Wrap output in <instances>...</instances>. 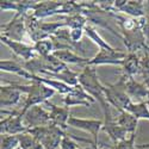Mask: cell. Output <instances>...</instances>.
<instances>
[{
    "label": "cell",
    "instance_id": "obj_17",
    "mask_svg": "<svg viewBox=\"0 0 149 149\" xmlns=\"http://www.w3.org/2000/svg\"><path fill=\"white\" fill-rule=\"evenodd\" d=\"M65 134H66V130L54 125V124H50L47 136L43 139L41 144L44 147V149H58Z\"/></svg>",
    "mask_w": 149,
    "mask_h": 149
},
{
    "label": "cell",
    "instance_id": "obj_40",
    "mask_svg": "<svg viewBox=\"0 0 149 149\" xmlns=\"http://www.w3.org/2000/svg\"><path fill=\"white\" fill-rule=\"evenodd\" d=\"M79 149H85V148H79Z\"/></svg>",
    "mask_w": 149,
    "mask_h": 149
},
{
    "label": "cell",
    "instance_id": "obj_30",
    "mask_svg": "<svg viewBox=\"0 0 149 149\" xmlns=\"http://www.w3.org/2000/svg\"><path fill=\"white\" fill-rule=\"evenodd\" d=\"M19 147V139L15 135L1 136V148L0 149H16Z\"/></svg>",
    "mask_w": 149,
    "mask_h": 149
},
{
    "label": "cell",
    "instance_id": "obj_32",
    "mask_svg": "<svg viewBox=\"0 0 149 149\" xmlns=\"http://www.w3.org/2000/svg\"><path fill=\"white\" fill-rule=\"evenodd\" d=\"M0 8H1V11H15V12H17L18 4H17V1H11V0H1V1H0Z\"/></svg>",
    "mask_w": 149,
    "mask_h": 149
},
{
    "label": "cell",
    "instance_id": "obj_6",
    "mask_svg": "<svg viewBox=\"0 0 149 149\" xmlns=\"http://www.w3.org/2000/svg\"><path fill=\"white\" fill-rule=\"evenodd\" d=\"M127 57V53H124L119 49H112V50H106V49H99V52L90 60L88 66L98 67V66H120L123 65V60Z\"/></svg>",
    "mask_w": 149,
    "mask_h": 149
},
{
    "label": "cell",
    "instance_id": "obj_7",
    "mask_svg": "<svg viewBox=\"0 0 149 149\" xmlns=\"http://www.w3.org/2000/svg\"><path fill=\"white\" fill-rule=\"evenodd\" d=\"M103 125H104V120L102 119H87V118H79L70 116L68 120V127L88 132L92 136L94 143L93 147H98V135L99 131L103 130Z\"/></svg>",
    "mask_w": 149,
    "mask_h": 149
},
{
    "label": "cell",
    "instance_id": "obj_41",
    "mask_svg": "<svg viewBox=\"0 0 149 149\" xmlns=\"http://www.w3.org/2000/svg\"><path fill=\"white\" fill-rule=\"evenodd\" d=\"M99 149H102V148H99Z\"/></svg>",
    "mask_w": 149,
    "mask_h": 149
},
{
    "label": "cell",
    "instance_id": "obj_28",
    "mask_svg": "<svg viewBox=\"0 0 149 149\" xmlns=\"http://www.w3.org/2000/svg\"><path fill=\"white\" fill-rule=\"evenodd\" d=\"M140 58H141L140 73L143 78V84H146L147 87L149 88V52H143V55Z\"/></svg>",
    "mask_w": 149,
    "mask_h": 149
},
{
    "label": "cell",
    "instance_id": "obj_22",
    "mask_svg": "<svg viewBox=\"0 0 149 149\" xmlns=\"http://www.w3.org/2000/svg\"><path fill=\"white\" fill-rule=\"evenodd\" d=\"M117 123L125 130L128 134H135L136 129H137V124H139V119L136 118L134 115H131L128 111L123 110V111H118V117H117Z\"/></svg>",
    "mask_w": 149,
    "mask_h": 149
},
{
    "label": "cell",
    "instance_id": "obj_16",
    "mask_svg": "<svg viewBox=\"0 0 149 149\" xmlns=\"http://www.w3.org/2000/svg\"><path fill=\"white\" fill-rule=\"evenodd\" d=\"M0 69H1V72L16 74L17 77H19L22 79H25V80H29L31 82H33L35 78H36L35 74H32L29 70H26L20 63H17L16 61L1 60V62H0Z\"/></svg>",
    "mask_w": 149,
    "mask_h": 149
},
{
    "label": "cell",
    "instance_id": "obj_23",
    "mask_svg": "<svg viewBox=\"0 0 149 149\" xmlns=\"http://www.w3.org/2000/svg\"><path fill=\"white\" fill-rule=\"evenodd\" d=\"M41 58H42V63H43V68H44V70H42V72L60 73V72H62V70H65V69L68 68V66L66 63H63L62 61H60L54 54L49 55L47 57H41ZM40 75H41V74H40Z\"/></svg>",
    "mask_w": 149,
    "mask_h": 149
},
{
    "label": "cell",
    "instance_id": "obj_34",
    "mask_svg": "<svg viewBox=\"0 0 149 149\" xmlns=\"http://www.w3.org/2000/svg\"><path fill=\"white\" fill-rule=\"evenodd\" d=\"M139 149H149V143H143V144H140L137 146Z\"/></svg>",
    "mask_w": 149,
    "mask_h": 149
},
{
    "label": "cell",
    "instance_id": "obj_29",
    "mask_svg": "<svg viewBox=\"0 0 149 149\" xmlns=\"http://www.w3.org/2000/svg\"><path fill=\"white\" fill-rule=\"evenodd\" d=\"M18 139H19V147L22 149H35L36 146L38 144V142L35 140L33 136L30 135L28 131L18 135Z\"/></svg>",
    "mask_w": 149,
    "mask_h": 149
},
{
    "label": "cell",
    "instance_id": "obj_13",
    "mask_svg": "<svg viewBox=\"0 0 149 149\" xmlns=\"http://www.w3.org/2000/svg\"><path fill=\"white\" fill-rule=\"evenodd\" d=\"M47 107L49 109V115H50V120L52 124L66 130L68 128V120L70 117L69 113V107L67 106H57L50 102H45L44 103Z\"/></svg>",
    "mask_w": 149,
    "mask_h": 149
},
{
    "label": "cell",
    "instance_id": "obj_5",
    "mask_svg": "<svg viewBox=\"0 0 149 149\" xmlns=\"http://www.w3.org/2000/svg\"><path fill=\"white\" fill-rule=\"evenodd\" d=\"M1 36H5L13 41L30 44L28 32H26V26H25V16H19L16 13L13 18L11 19V22H8L7 24H3Z\"/></svg>",
    "mask_w": 149,
    "mask_h": 149
},
{
    "label": "cell",
    "instance_id": "obj_15",
    "mask_svg": "<svg viewBox=\"0 0 149 149\" xmlns=\"http://www.w3.org/2000/svg\"><path fill=\"white\" fill-rule=\"evenodd\" d=\"M61 1H38L33 8L32 15L37 19H44L52 16L60 15Z\"/></svg>",
    "mask_w": 149,
    "mask_h": 149
},
{
    "label": "cell",
    "instance_id": "obj_8",
    "mask_svg": "<svg viewBox=\"0 0 149 149\" xmlns=\"http://www.w3.org/2000/svg\"><path fill=\"white\" fill-rule=\"evenodd\" d=\"M23 120L29 129L37 127H47L52 124L49 112L40 105L33 106L28 111H25L23 113Z\"/></svg>",
    "mask_w": 149,
    "mask_h": 149
},
{
    "label": "cell",
    "instance_id": "obj_21",
    "mask_svg": "<svg viewBox=\"0 0 149 149\" xmlns=\"http://www.w3.org/2000/svg\"><path fill=\"white\" fill-rule=\"evenodd\" d=\"M141 58L137 54H127V57L123 60L122 72L123 75L127 78H134L137 73H140Z\"/></svg>",
    "mask_w": 149,
    "mask_h": 149
},
{
    "label": "cell",
    "instance_id": "obj_26",
    "mask_svg": "<svg viewBox=\"0 0 149 149\" xmlns=\"http://www.w3.org/2000/svg\"><path fill=\"white\" fill-rule=\"evenodd\" d=\"M62 22L66 24V28H69V29H85V26L88 23V19L82 13H78L73 16L62 17Z\"/></svg>",
    "mask_w": 149,
    "mask_h": 149
},
{
    "label": "cell",
    "instance_id": "obj_12",
    "mask_svg": "<svg viewBox=\"0 0 149 149\" xmlns=\"http://www.w3.org/2000/svg\"><path fill=\"white\" fill-rule=\"evenodd\" d=\"M127 78V77H125ZM125 91L132 103H143L148 102V92L149 88L143 82L135 80L134 78L125 79Z\"/></svg>",
    "mask_w": 149,
    "mask_h": 149
},
{
    "label": "cell",
    "instance_id": "obj_9",
    "mask_svg": "<svg viewBox=\"0 0 149 149\" xmlns=\"http://www.w3.org/2000/svg\"><path fill=\"white\" fill-rule=\"evenodd\" d=\"M104 113V125H103V130L107 134V136L110 137V140L112 141L115 144L128 139V132L124 130L119 124L117 123V120L113 118L112 112H111V107L106 109L103 111Z\"/></svg>",
    "mask_w": 149,
    "mask_h": 149
},
{
    "label": "cell",
    "instance_id": "obj_39",
    "mask_svg": "<svg viewBox=\"0 0 149 149\" xmlns=\"http://www.w3.org/2000/svg\"><path fill=\"white\" fill-rule=\"evenodd\" d=\"M16 149H22V148H20V147H18V148H16Z\"/></svg>",
    "mask_w": 149,
    "mask_h": 149
},
{
    "label": "cell",
    "instance_id": "obj_20",
    "mask_svg": "<svg viewBox=\"0 0 149 149\" xmlns=\"http://www.w3.org/2000/svg\"><path fill=\"white\" fill-rule=\"evenodd\" d=\"M45 75V77H49L52 79H55V80H58L61 82H65L66 85L70 86V87H74L79 84V73L77 72H73L70 70L69 68L62 70L60 73H49V72H42L41 75Z\"/></svg>",
    "mask_w": 149,
    "mask_h": 149
},
{
    "label": "cell",
    "instance_id": "obj_3",
    "mask_svg": "<svg viewBox=\"0 0 149 149\" xmlns=\"http://www.w3.org/2000/svg\"><path fill=\"white\" fill-rule=\"evenodd\" d=\"M125 77L122 75L116 84H105L104 93L106 102L110 106L115 107L117 111L127 110V107L132 103L125 91Z\"/></svg>",
    "mask_w": 149,
    "mask_h": 149
},
{
    "label": "cell",
    "instance_id": "obj_27",
    "mask_svg": "<svg viewBox=\"0 0 149 149\" xmlns=\"http://www.w3.org/2000/svg\"><path fill=\"white\" fill-rule=\"evenodd\" d=\"M33 49L36 54L41 57H47L49 55H53L55 52V44L52 38H47L43 41H40L33 44Z\"/></svg>",
    "mask_w": 149,
    "mask_h": 149
},
{
    "label": "cell",
    "instance_id": "obj_24",
    "mask_svg": "<svg viewBox=\"0 0 149 149\" xmlns=\"http://www.w3.org/2000/svg\"><path fill=\"white\" fill-rule=\"evenodd\" d=\"M85 36H87L88 38L94 43V44H97L98 47H99V49H106V50H112V49H115L112 45H110L103 37L98 33V31L93 28V26H91L90 24H87V25L85 26Z\"/></svg>",
    "mask_w": 149,
    "mask_h": 149
},
{
    "label": "cell",
    "instance_id": "obj_4",
    "mask_svg": "<svg viewBox=\"0 0 149 149\" xmlns=\"http://www.w3.org/2000/svg\"><path fill=\"white\" fill-rule=\"evenodd\" d=\"M29 128L24 124L22 111H8L1 109V122H0V134L3 135H15L18 136L26 132Z\"/></svg>",
    "mask_w": 149,
    "mask_h": 149
},
{
    "label": "cell",
    "instance_id": "obj_35",
    "mask_svg": "<svg viewBox=\"0 0 149 149\" xmlns=\"http://www.w3.org/2000/svg\"><path fill=\"white\" fill-rule=\"evenodd\" d=\"M35 149H44V147H43L41 143H38V144L36 146V148H35Z\"/></svg>",
    "mask_w": 149,
    "mask_h": 149
},
{
    "label": "cell",
    "instance_id": "obj_18",
    "mask_svg": "<svg viewBox=\"0 0 149 149\" xmlns=\"http://www.w3.org/2000/svg\"><path fill=\"white\" fill-rule=\"evenodd\" d=\"M54 55L60 60L62 61L63 63H66L67 66L68 65H79V66H82L86 67L88 66V62L91 58L88 57H84L77 53H74L73 50H70V49H65V50H56L54 53Z\"/></svg>",
    "mask_w": 149,
    "mask_h": 149
},
{
    "label": "cell",
    "instance_id": "obj_19",
    "mask_svg": "<svg viewBox=\"0 0 149 149\" xmlns=\"http://www.w3.org/2000/svg\"><path fill=\"white\" fill-rule=\"evenodd\" d=\"M117 13L128 16V17H132V18H141L146 16V6H144V1L141 0H125V4H124Z\"/></svg>",
    "mask_w": 149,
    "mask_h": 149
},
{
    "label": "cell",
    "instance_id": "obj_33",
    "mask_svg": "<svg viewBox=\"0 0 149 149\" xmlns=\"http://www.w3.org/2000/svg\"><path fill=\"white\" fill-rule=\"evenodd\" d=\"M143 33L146 37L147 44L149 47V15H146V24H144V28H143Z\"/></svg>",
    "mask_w": 149,
    "mask_h": 149
},
{
    "label": "cell",
    "instance_id": "obj_25",
    "mask_svg": "<svg viewBox=\"0 0 149 149\" xmlns=\"http://www.w3.org/2000/svg\"><path fill=\"white\" fill-rule=\"evenodd\" d=\"M128 112L134 115L139 120L140 119H147L149 120V102L143 103H131L127 110Z\"/></svg>",
    "mask_w": 149,
    "mask_h": 149
},
{
    "label": "cell",
    "instance_id": "obj_14",
    "mask_svg": "<svg viewBox=\"0 0 149 149\" xmlns=\"http://www.w3.org/2000/svg\"><path fill=\"white\" fill-rule=\"evenodd\" d=\"M22 92L17 90L11 82L1 84L0 86V106L1 109L15 106L20 102Z\"/></svg>",
    "mask_w": 149,
    "mask_h": 149
},
{
    "label": "cell",
    "instance_id": "obj_37",
    "mask_svg": "<svg viewBox=\"0 0 149 149\" xmlns=\"http://www.w3.org/2000/svg\"><path fill=\"white\" fill-rule=\"evenodd\" d=\"M146 4H147V5H148V6H149V1H146Z\"/></svg>",
    "mask_w": 149,
    "mask_h": 149
},
{
    "label": "cell",
    "instance_id": "obj_36",
    "mask_svg": "<svg viewBox=\"0 0 149 149\" xmlns=\"http://www.w3.org/2000/svg\"><path fill=\"white\" fill-rule=\"evenodd\" d=\"M93 149H99V147H93Z\"/></svg>",
    "mask_w": 149,
    "mask_h": 149
},
{
    "label": "cell",
    "instance_id": "obj_10",
    "mask_svg": "<svg viewBox=\"0 0 149 149\" xmlns=\"http://www.w3.org/2000/svg\"><path fill=\"white\" fill-rule=\"evenodd\" d=\"M94 102L95 100L82 88V86L80 84H78L77 86H74L72 92L66 94L65 98H63V104L67 107H72V106L90 107L91 104L94 103Z\"/></svg>",
    "mask_w": 149,
    "mask_h": 149
},
{
    "label": "cell",
    "instance_id": "obj_31",
    "mask_svg": "<svg viewBox=\"0 0 149 149\" xmlns=\"http://www.w3.org/2000/svg\"><path fill=\"white\" fill-rule=\"evenodd\" d=\"M135 140H136V132L131 134L128 139L116 143L113 149H139L137 146H135Z\"/></svg>",
    "mask_w": 149,
    "mask_h": 149
},
{
    "label": "cell",
    "instance_id": "obj_2",
    "mask_svg": "<svg viewBox=\"0 0 149 149\" xmlns=\"http://www.w3.org/2000/svg\"><path fill=\"white\" fill-rule=\"evenodd\" d=\"M12 85H13L17 90H19L22 93L26 94L25 103H24V106L22 109V115L33 106L44 104L56 93V91H54L53 88L48 87L44 84H40V82H31L29 85H20V84L12 82Z\"/></svg>",
    "mask_w": 149,
    "mask_h": 149
},
{
    "label": "cell",
    "instance_id": "obj_11",
    "mask_svg": "<svg viewBox=\"0 0 149 149\" xmlns=\"http://www.w3.org/2000/svg\"><path fill=\"white\" fill-rule=\"evenodd\" d=\"M0 41H1L3 44L8 47L12 50V53H13L17 57L22 58L23 62L30 61V60L36 57V52L33 49V45H31V44L10 40V38H7V37H5V36H0Z\"/></svg>",
    "mask_w": 149,
    "mask_h": 149
},
{
    "label": "cell",
    "instance_id": "obj_38",
    "mask_svg": "<svg viewBox=\"0 0 149 149\" xmlns=\"http://www.w3.org/2000/svg\"><path fill=\"white\" fill-rule=\"evenodd\" d=\"M148 102H149V92H148Z\"/></svg>",
    "mask_w": 149,
    "mask_h": 149
},
{
    "label": "cell",
    "instance_id": "obj_1",
    "mask_svg": "<svg viewBox=\"0 0 149 149\" xmlns=\"http://www.w3.org/2000/svg\"><path fill=\"white\" fill-rule=\"evenodd\" d=\"M79 84L82 86V88L87 92L95 102H98L102 106V110H106L110 104L106 102L104 87L105 86L100 82L98 77V73L95 67L93 66H86L82 68L81 73H79Z\"/></svg>",
    "mask_w": 149,
    "mask_h": 149
}]
</instances>
